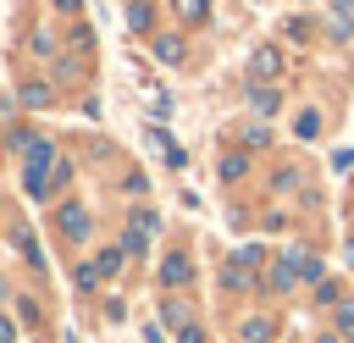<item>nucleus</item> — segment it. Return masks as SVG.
Returning <instances> with one entry per match:
<instances>
[{"instance_id": "f257e3e1", "label": "nucleus", "mask_w": 354, "mask_h": 343, "mask_svg": "<svg viewBox=\"0 0 354 343\" xmlns=\"http://www.w3.org/2000/svg\"><path fill=\"white\" fill-rule=\"evenodd\" d=\"M55 221H61V232H66V238H83V232H88V210H83V205H61V216H55Z\"/></svg>"}, {"instance_id": "f03ea898", "label": "nucleus", "mask_w": 354, "mask_h": 343, "mask_svg": "<svg viewBox=\"0 0 354 343\" xmlns=\"http://www.w3.org/2000/svg\"><path fill=\"white\" fill-rule=\"evenodd\" d=\"M188 277H194V271H188V260H183V254H166V266H160V282H166V288H183Z\"/></svg>"}, {"instance_id": "7ed1b4c3", "label": "nucleus", "mask_w": 354, "mask_h": 343, "mask_svg": "<svg viewBox=\"0 0 354 343\" xmlns=\"http://www.w3.org/2000/svg\"><path fill=\"white\" fill-rule=\"evenodd\" d=\"M216 172H221V177H227V183H238V177H243V172H249V155H238V149H227V155H221V160H216Z\"/></svg>"}, {"instance_id": "20e7f679", "label": "nucleus", "mask_w": 354, "mask_h": 343, "mask_svg": "<svg viewBox=\"0 0 354 343\" xmlns=\"http://www.w3.org/2000/svg\"><path fill=\"white\" fill-rule=\"evenodd\" d=\"M238 337H243V343H271V321H266V315H249V321L238 326Z\"/></svg>"}, {"instance_id": "39448f33", "label": "nucleus", "mask_w": 354, "mask_h": 343, "mask_svg": "<svg viewBox=\"0 0 354 343\" xmlns=\"http://www.w3.org/2000/svg\"><path fill=\"white\" fill-rule=\"evenodd\" d=\"M277 66H282V55H277L271 44H266V50H254V61H249V72H254V77H271Z\"/></svg>"}, {"instance_id": "423d86ee", "label": "nucleus", "mask_w": 354, "mask_h": 343, "mask_svg": "<svg viewBox=\"0 0 354 343\" xmlns=\"http://www.w3.org/2000/svg\"><path fill=\"white\" fill-rule=\"evenodd\" d=\"M249 105H254V111H266V116H271V111H277V105H282V94H277V89H266V83H254V89H249Z\"/></svg>"}, {"instance_id": "0eeeda50", "label": "nucleus", "mask_w": 354, "mask_h": 343, "mask_svg": "<svg viewBox=\"0 0 354 343\" xmlns=\"http://www.w3.org/2000/svg\"><path fill=\"white\" fill-rule=\"evenodd\" d=\"M155 61L160 66H177L183 61V39H155Z\"/></svg>"}, {"instance_id": "6e6552de", "label": "nucleus", "mask_w": 354, "mask_h": 343, "mask_svg": "<svg viewBox=\"0 0 354 343\" xmlns=\"http://www.w3.org/2000/svg\"><path fill=\"white\" fill-rule=\"evenodd\" d=\"M149 138H155V149H160V155H166V160H171V166H177V172H183V160H188V155H183V149H177V144H171V138H166V133H160V127H155V133H149Z\"/></svg>"}, {"instance_id": "1a4fd4ad", "label": "nucleus", "mask_w": 354, "mask_h": 343, "mask_svg": "<svg viewBox=\"0 0 354 343\" xmlns=\"http://www.w3.org/2000/svg\"><path fill=\"white\" fill-rule=\"evenodd\" d=\"M293 133H299V138H315V133H321V116H315V111H299Z\"/></svg>"}, {"instance_id": "9d476101", "label": "nucleus", "mask_w": 354, "mask_h": 343, "mask_svg": "<svg viewBox=\"0 0 354 343\" xmlns=\"http://www.w3.org/2000/svg\"><path fill=\"white\" fill-rule=\"evenodd\" d=\"M116 266H122V249H105V254L94 260V271H100V277H116Z\"/></svg>"}, {"instance_id": "9b49d317", "label": "nucleus", "mask_w": 354, "mask_h": 343, "mask_svg": "<svg viewBox=\"0 0 354 343\" xmlns=\"http://www.w3.org/2000/svg\"><path fill=\"white\" fill-rule=\"evenodd\" d=\"M293 260H299V277H304V282L321 277V260H315V254H293Z\"/></svg>"}, {"instance_id": "f8f14e48", "label": "nucleus", "mask_w": 354, "mask_h": 343, "mask_svg": "<svg viewBox=\"0 0 354 343\" xmlns=\"http://www.w3.org/2000/svg\"><path fill=\"white\" fill-rule=\"evenodd\" d=\"M127 28L144 33V28H149V11H144V6H127Z\"/></svg>"}, {"instance_id": "ddd939ff", "label": "nucleus", "mask_w": 354, "mask_h": 343, "mask_svg": "<svg viewBox=\"0 0 354 343\" xmlns=\"http://www.w3.org/2000/svg\"><path fill=\"white\" fill-rule=\"evenodd\" d=\"M22 100H28V105H50V89H44V83H28Z\"/></svg>"}, {"instance_id": "4468645a", "label": "nucleus", "mask_w": 354, "mask_h": 343, "mask_svg": "<svg viewBox=\"0 0 354 343\" xmlns=\"http://www.w3.org/2000/svg\"><path fill=\"white\" fill-rule=\"evenodd\" d=\"M171 6H177L183 17H205V11H210V0H171Z\"/></svg>"}, {"instance_id": "2eb2a0df", "label": "nucleus", "mask_w": 354, "mask_h": 343, "mask_svg": "<svg viewBox=\"0 0 354 343\" xmlns=\"http://www.w3.org/2000/svg\"><path fill=\"white\" fill-rule=\"evenodd\" d=\"M160 315H166V326H188V310H183V304H166Z\"/></svg>"}, {"instance_id": "dca6fc26", "label": "nucleus", "mask_w": 354, "mask_h": 343, "mask_svg": "<svg viewBox=\"0 0 354 343\" xmlns=\"http://www.w3.org/2000/svg\"><path fill=\"white\" fill-rule=\"evenodd\" d=\"M337 332H343V337H354V304H343V310H337Z\"/></svg>"}, {"instance_id": "f3484780", "label": "nucleus", "mask_w": 354, "mask_h": 343, "mask_svg": "<svg viewBox=\"0 0 354 343\" xmlns=\"http://www.w3.org/2000/svg\"><path fill=\"white\" fill-rule=\"evenodd\" d=\"M177 343H205V332H199V326H183V332H177Z\"/></svg>"}, {"instance_id": "a211bd4d", "label": "nucleus", "mask_w": 354, "mask_h": 343, "mask_svg": "<svg viewBox=\"0 0 354 343\" xmlns=\"http://www.w3.org/2000/svg\"><path fill=\"white\" fill-rule=\"evenodd\" d=\"M0 343H17V326L11 321H0Z\"/></svg>"}, {"instance_id": "6ab92c4d", "label": "nucleus", "mask_w": 354, "mask_h": 343, "mask_svg": "<svg viewBox=\"0 0 354 343\" xmlns=\"http://www.w3.org/2000/svg\"><path fill=\"white\" fill-rule=\"evenodd\" d=\"M55 6H61V11H66V17H72V11H77V6H83V0H55Z\"/></svg>"}, {"instance_id": "aec40b11", "label": "nucleus", "mask_w": 354, "mask_h": 343, "mask_svg": "<svg viewBox=\"0 0 354 343\" xmlns=\"http://www.w3.org/2000/svg\"><path fill=\"white\" fill-rule=\"evenodd\" d=\"M343 260H348V266H354V238H348V249H343Z\"/></svg>"}, {"instance_id": "412c9836", "label": "nucleus", "mask_w": 354, "mask_h": 343, "mask_svg": "<svg viewBox=\"0 0 354 343\" xmlns=\"http://www.w3.org/2000/svg\"><path fill=\"white\" fill-rule=\"evenodd\" d=\"M337 166H354V155H337Z\"/></svg>"}]
</instances>
